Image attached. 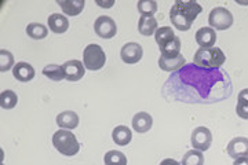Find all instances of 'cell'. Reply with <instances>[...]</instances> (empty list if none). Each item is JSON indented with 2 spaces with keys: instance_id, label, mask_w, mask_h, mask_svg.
Masks as SVG:
<instances>
[{
  "instance_id": "f1b7e54d",
  "label": "cell",
  "mask_w": 248,
  "mask_h": 165,
  "mask_svg": "<svg viewBox=\"0 0 248 165\" xmlns=\"http://www.w3.org/2000/svg\"><path fill=\"white\" fill-rule=\"evenodd\" d=\"M159 50L164 57H177L181 54V39L177 36L172 42H170L163 47H159Z\"/></svg>"
},
{
  "instance_id": "3957f363",
  "label": "cell",
  "mask_w": 248,
  "mask_h": 165,
  "mask_svg": "<svg viewBox=\"0 0 248 165\" xmlns=\"http://www.w3.org/2000/svg\"><path fill=\"white\" fill-rule=\"evenodd\" d=\"M225 61H226V55L219 47L199 48L193 57V63L203 69H219Z\"/></svg>"
},
{
  "instance_id": "30bf717a",
  "label": "cell",
  "mask_w": 248,
  "mask_h": 165,
  "mask_svg": "<svg viewBox=\"0 0 248 165\" xmlns=\"http://www.w3.org/2000/svg\"><path fill=\"white\" fill-rule=\"evenodd\" d=\"M63 70H65V80L68 81H79L81 78L84 77L86 75V66L83 62L78 61V60H71V61H66L63 65Z\"/></svg>"
},
{
  "instance_id": "2e32d148",
  "label": "cell",
  "mask_w": 248,
  "mask_h": 165,
  "mask_svg": "<svg viewBox=\"0 0 248 165\" xmlns=\"http://www.w3.org/2000/svg\"><path fill=\"white\" fill-rule=\"evenodd\" d=\"M133 130L138 134H145V132H149V130L153 125V119L149 113L146 112H140V113L134 114L133 117Z\"/></svg>"
},
{
  "instance_id": "5bb4252c",
  "label": "cell",
  "mask_w": 248,
  "mask_h": 165,
  "mask_svg": "<svg viewBox=\"0 0 248 165\" xmlns=\"http://www.w3.org/2000/svg\"><path fill=\"white\" fill-rule=\"evenodd\" d=\"M57 124L61 130H75L79 125V116L73 110H65L57 116Z\"/></svg>"
},
{
  "instance_id": "ac0fdd59",
  "label": "cell",
  "mask_w": 248,
  "mask_h": 165,
  "mask_svg": "<svg viewBox=\"0 0 248 165\" xmlns=\"http://www.w3.org/2000/svg\"><path fill=\"white\" fill-rule=\"evenodd\" d=\"M47 24H48L50 30L54 32V33H57V35H62V33H65L69 29L68 18L65 17V15H62V14H57V13H54V14H51L48 17Z\"/></svg>"
},
{
  "instance_id": "cb8c5ba5",
  "label": "cell",
  "mask_w": 248,
  "mask_h": 165,
  "mask_svg": "<svg viewBox=\"0 0 248 165\" xmlns=\"http://www.w3.org/2000/svg\"><path fill=\"white\" fill-rule=\"evenodd\" d=\"M27 35L33 40H43L48 35V29H47V26L42 25V24L32 22L27 26Z\"/></svg>"
},
{
  "instance_id": "f546056e",
  "label": "cell",
  "mask_w": 248,
  "mask_h": 165,
  "mask_svg": "<svg viewBox=\"0 0 248 165\" xmlns=\"http://www.w3.org/2000/svg\"><path fill=\"white\" fill-rule=\"evenodd\" d=\"M16 65H14V55L7 50H0V70L4 73L7 70L13 69Z\"/></svg>"
},
{
  "instance_id": "4316f807",
  "label": "cell",
  "mask_w": 248,
  "mask_h": 165,
  "mask_svg": "<svg viewBox=\"0 0 248 165\" xmlns=\"http://www.w3.org/2000/svg\"><path fill=\"white\" fill-rule=\"evenodd\" d=\"M18 104V96L14 91L6 90L0 94V106L4 110H10L13 107H16Z\"/></svg>"
},
{
  "instance_id": "7402d4cb",
  "label": "cell",
  "mask_w": 248,
  "mask_h": 165,
  "mask_svg": "<svg viewBox=\"0 0 248 165\" xmlns=\"http://www.w3.org/2000/svg\"><path fill=\"white\" fill-rule=\"evenodd\" d=\"M236 114L243 120H248V88L241 90L237 95Z\"/></svg>"
},
{
  "instance_id": "83f0119b",
  "label": "cell",
  "mask_w": 248,
  "mask_h": 165,
  "mask_svg": "<svg viewBox=\"0 0 248 165\" xmlns=\"http://www.w3.org/2000/svg\"><path fill=\"white\" fill-rule=\"evenodd\" d=\"M105 165H127V157L119 150H109L104 157Z\"/></svg>"
},
{
  "instance_id": "8fae6325",
  "label": "cell",
  "mask_w": 248,
  "mask_h": 165,
  "mask_svg": "<svg viewBox=\"0 0 248 165\" xmlns=\"http://www.w3.org/2000/svg\"><path fill=\"white\" fill-rule=\"evenodd\" d=\"M226 151L233 160L240 158V157H248V138H244V136L233 138L228 143Z\"/></svg>"
},
{
  "instance_id": "484cf974",
  "label": "cell",
  "mask_w": 248,
  "mask_h": 165,
  "mask_svg": "<svg viewBox=\"0 0 248 165\" xmlns=\"http://www.w3.org/2000/svg\"><path fill=\"white\" fill-rule=\"evenodd\" d=\"M181 165H204V154L200 150H189L182 157Z\"/></svg>"
},
{
  "instance_id": "7c38bea8",
  "label": "cell",
  "mask_w": 248,
  "mask_h": 165,
  "mask_svg": "<svg viewBox=\"0 0 248 165\" xmlns=\"http://www.w3.org/2000/svg\"><path fill=\"white\" fill-rule=\"evenodd\" d=\"M186 65L185 57L182 54H179L177 57H164L160 55L159 58V68L164 72H170V73H175L179 69H182Z\"/></svg>"
},
{
  "instance_id": "8992f818",
  "label": "cell",
  "mask_w": 248,
  "mask_h": 165,
  "mask_svg": "<svg viewBox=\"0 0 248 165\" xmlns=\"http://www.w3.org/2000/svg\"><path fill=\"white\" fill-rule=\"evenodd\" d=\"M234 22V18L229 10L226 7H215L210 11L208 15V24L210 28H213L214 30H226L229 29Z\"/></svg>"
},
{
  "instance_id": "5b68a950",
  "label": "cell",
  "mask_w": 248,
  "mask_h": 165,
  "mask_svg": "<svg viewBox=\"0 0 248 165\" xmlns=\"http://www.w3.org/2000/svg\"><path fill=\"white\" fill-rule=\"evenodd\" d=\"M107 62V54L102 50L101 45L98 44H89L86 45L83 51V63L86 69L89 70H99L105 66Z\"/></svg>"
},
{
  "instance_id": "7a4b0ae2",
  "label": "cell",
  "mask_w": 248,
  "mask_h": 165,
  "mask_svg": "<svg viewBox=\"0 0 248 165\" xmlns=\"http://www.w3.org/2000/svg\"><path fill=\"white\" fill-rule=\"evenodd\" d=\"M202 11L203 7L195 0H189V1L177 0L171 7L170 19L175 29L181 32H186L192 28L195 19Z\"/></svg>"
},
{
  "instance_id": "4fadbf2b",
  "label": "cell",
  "mask_w": 248,
  "mask_h": 165,
  "mask_svg": "<svg viewBox=\"0 0 248 165\" xmlns=\"http://www.w3.org/2000/svg\"><path fill=\"white\" fill-rule=\"evenodd\" d=\"M195 39L197 44L200 45V48H211L217 43V33L213 28L204 26L196 32Z\"/></svg>"
},
{
  "instance_id": "6da1fadb",
  "label": "cell",
  "mask_w": 248,
  "mask_h": 165,
  "mask_svg": "<svg viewBox=\"0 0 248 165\" xmlns=\"http://www.w3.org/2000/svg\"><path fill=\"white\" fill-rule=\"evenodd\" d=\"M233 92L229 75L219 69H203L187 63L171 75L161 94L169 101L184 104L213 105L228 99Z\"/></svg>"
},
{
  "instance_id": "1f68e13d",
  "label": "cell",
  "mask_w": 248,
  "mask_h": 165,
  "mask_svg": "<svg viewBox=\"0 0 248 165\" xmlns=\"http://www.w3.org/2000/svg\"><path fill=\"white\" fill-rule=\"evenodd\" d=\"M233 165H248V157H240V158H236Z\"/></svg>"
},
{
  "instance_id": "ffe728a7",
  "label": "cell",
  "mask_w": 248,
  "mask_h": 165,
  "mask_svg": "<svg viewBox=\"0 0 248 165\" xmlns=\"http://www.w3.org/2000/svg\"><path fill=\"white\" fill-rule=\"evenodd\" d=\"M159 29L157 21L155 17H141L138 21V30L143 36H152Z\"/></svg>"
},
{
  "instance_id": "52a82bcc",
  "label": "cell",
  "mask_w": 248,
  "mask_h": 165,
  "mask_svg": "<svg viewBox=\"0 0 248 165\" xmlns=\"http://www.w3.org/2000/svg\"><path fill=\"white\" fill-rule=\"evenodd\" d=\"M190 143L196 150L200 151H207L213 145V134L207 127H197L192 132L190 136Z\"/></svg>"
},
{
  "instance_id": "277c9868",
  "label": "cell",
  "mask_w": 248,
  "mask_h": 165,
  "mask_svg": "<svg viewBox=\"0 0 248 165\" xmlns=\"http://www.w3.org/2000/svg\"><path fill=\"white\" fill-rule=\"evenodd\" d=\"M53 145L62 156L73 157L79 153L80 143L75 134L69 130H60L53 135Z\"/></svg>"
},
{
  "instance_id": "ba28073f",
  "label": "cell",
  "mask_w": 248,
  "mask_h": 165,
  "mask_svg": "<svg viewBox=\"0 0 248 165\" xmlns=\"http://www.w3.org/2000/svg\"><path fill=\"white\" fill-rule=\"evenodd\" d=\"M94 30L101 39H112L117 33V26L113 18L108 15H101L94 22Z\"/></svg>"
},
{
  "instance_id": "603a6c76",
  "label": "cell",
  "mask_w": 248,
  "mask_h": 165,
  "mask_svg": "<svg viewBox=\"0 0 248 165\" xmlns=\"http://www.w3.org/2000/svg\"><path fill=\"white\" fill-rule=\"evenodd\" d=\"M43 75L46 77L53 80V81H62L65 80V70L63 66L61 65H55V63H50L43 68Z\"/></svg>"
},
{
  "instance_id": "4dcf8cb0",
  "label": "cell",
  "mask_w": 248,
  "mask_h": 165,
  "mask_svg": "<svg viewBox=\"0 0 248 165\" xmlns=\"http://www.w3.org/2000/svg\"><path fill=\"white\" fill-rule=\"evenodd\" d=\"M95 3H97L99 7H104V9H110V7H113V4H115V1H113V0H110V1H101V0H95Z\"/></svg>"
},
{
  "instance_id": "d6986e66",
  "label": "cell",
  "mask_w": 248,
  "mask_h": 165,
  "mask_svg": "<svg viewBox=\"0 0 248 165\" xmlns=\"http://www.w3.org/2000/svg\"><path fill=\"white\" fill-rule=\"evenodd\" d=\"M112 139L119 146H127L133 139V132L125 125H117L112 131Z\"/></svg>"
},
{
  "instance_id": "d4e9b609",
  "label": "cell",
  "mask_w": 248,
  "mask_h": 165,
  "mask_svg": "<svg viewBox=\"0 0 248 165\" xmlns=\"http://www.w3.org/2000/svg\"><path fill=\"white\" fill-rule=\"evenodd\" d=\"M137 9L141 17H153L157 13V3L155 0H140Z\"/></svg>"
},
{
  "instance_id": "e0dca14e",
  "label": "cell",
  "mask_w": 248,
  "mask_h": 165,
  "mask_svg": "<svg viewBox=\"0 0 248 165\" xmlns=\"http://www.w3.org/2000/svg\"><path fill=\"white\" fill-rule=\"evenodd\" d=\"M57 4L61 7L65 15L76 17L83 11L86 1L84 0H57Z\"/></svg>"
},
{
  "instance_id": "9c48e42d",
  "label": "cell",
  "mask_w": 248,
  "mask_h": 165,
  "mask_svg": "<svg viewBox=\"0 0 248 165\" xmlns=\"http://www.w3.org/2000/svg\"><path fill=\"white\" fill-rule=\"evenodd\" d=\"M143 55V48L140 43H127L124 44L120 50V57L124 63L133 65V63H138L142 60Z\"/></svg>"
},
{
  "instance_id": "44dd1931",
  "label": "cell",
  "mask_w": 248,
  "mask_h": 165,
  "mask_svg": "<svg viewBox=\"0 0 248 165\" xmlns=\"http://www.w3.org/2000/svg\"><path fill=\"white\" fill-rule=\"evenodd\" d=\"M175 37H177V35L171 29V26H160L159 29L156 30V33H155V40H156L159 47H163L170 42H172Z\"/></svg>"
},
{
  "instance_id": "d6a6232c",
  "label": "cell",
  "mask_w": 248,
  "mask_h": 165,
  "mask_svg": "<svg viewBox=\"0 0 248 165\" xmlns=\"http://www.w3.org/2000/svg\"><path fill=\"white\" fill-rule=\"evenodd\" d=\"M160 165H181L178 163L177 160H174V158H166V160H163Z\"/></svg>"
},
{
  "instance_id": "9a60e30c",
  "label": "cell",
  "mask_w": 248,
  "mask_h": 165,
  "mask_svg": "<svg viewBox=\"0 0 248 165\" xmlns=\"http://www.w3.org/2000/svg\"><path fill=\"white\" fill-rule=\"evenodd\" d=\"M13 76L21 83H28L35 77V69L28 62H17L13 68Z\"/></svg>"
}]
</instances>
